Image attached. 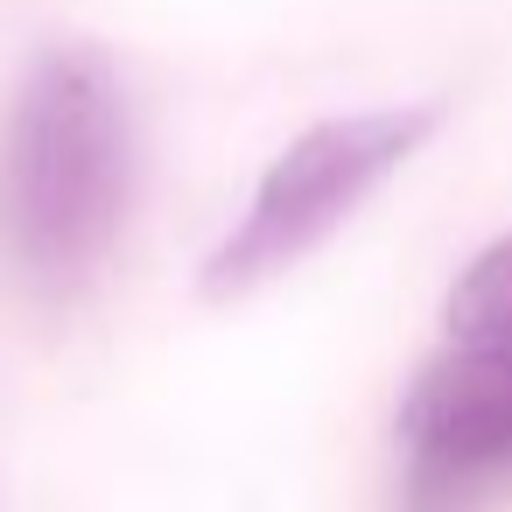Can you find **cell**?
<instances>
[{
	"label": "cell",
	"mask_w": 512,
	"mask_h": 512,
	"mask_svg": "<svg viewBox=\"0 0 512 512\" xmlns=\"http://www.w3.org/2000/svg\"><path fill=\"white\" fill-rule=\"evenodd\" d=\"M134 204V106L92 43L43 50L0 120V246L15 274L64 302L120 246Z\"/></svg>",
	"instance_id": "cell-1"
},
{
	"label": "cell",
	"mask_w": 512,
	"mask_h": 512,
	"mask_svg": "<svg viewBox=\"0 0 512 512\" xmlns=\"http://www.w3.org/2000/svg\"><path fill=\"white\" fill-rule=\"evenodd\" d=\"M435 127H442V106H435V99L372 106V113H337V120L302 127V134L267 162V176L253 183L246 218H239V225L211 246V260L197 267V288H204L211 302H239V295L267 288L274 274L302 267Z\"/></svg>",
	"instance_id": "cell-2"
},
{
	"label": "cell",
	"mask_w": 512,
	"mask_h": 512,
	"mask_svg": "<svg viewBox=\"0 0 512 512\" xmlns=\"http://www.w3.org/2000/svg\"><path fill=\"white\" fill-rule=\"evenodd\" d=\"M400 449L428 484L512 477V351L456 344L421 365L400 400Z\"/></svg>",
	"instance_id": "cell-3"
},
{
	"label": "cell",
	"mask_w": 512,
	"mask_h": 512,
	"mask_svg": "<svg viewBox=\"0 0 512 512\" xmlns=\"http://www.w3.org/2000/svg\"><path fill=\"white\" fill-rule=\"evenodd\" d=\"M449 337L456 344H484V351H512V232L491 239L449 288V309H442Z\"/></svg>",
	"instance_id": "cell-4"
}]
</instances>
